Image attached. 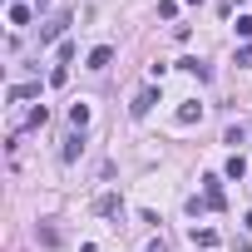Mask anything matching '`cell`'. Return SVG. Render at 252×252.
I'll use <instances>...</instances> for the list:
<instances>
[{"label": "cell", "mask_w": 252, "mask_h": 252, "mask_svg": "<svg viewBox=\"0 0 252 252\" xmlns=\"http://www.w3.org/2000/svg\"><path fill=\"white\" fill-rule=\"evenodd\" d=\"M64 79H69V64H55V69H50V84H55V89H60V84H64Z\"/></svg>", "instance_id": "e0dca14e"}, {"label": "cell", "mask_w": 252, "mask_h": 252, "mask_svg": "<svg viewBox=\"0 0 252 252\" xmlns=\"http://www.w3.org/2000/svg\"><path fill=\"white\" fill-rule=\"evenodd\" d=\"M154 104H158V89H139V94H134V104H129V114H134V119H144Z\"/></svg>", "instance_id": "277c9868"}, {"label": "cell", "mask_w": 252, "mask_h": 252, "mask_svg": "<svg viewBox=\"0 0 252 252\" xmlns=\"http://www.w3.org/2000/svg\"><path fill=\"white\" fill-rule=\"evenodd\" d=\"M109 60H114V50H109V45L89 50V69H109Z\"/></svg>", "instance_id": "ba28073f"}, {"label": "cell", "mask_w": 252, "mask_h": 252, "mask_svg": "<svg viewBox=\"0 0 252 252\" xmlns=\"http://www.w3.org/2000/svg\"><path fill=\"white\" fill-rule=\"evenodd\" d=\"M149 252H168V242H163V237H154V242H149Z\"/></svg>", "instance_id": "d6986e66"}, {"label": "cell", "mask_w": 252, "mask_h": 252, "mask_svg": "<svg viewBox=\"0 0 252 252\" xmlns=\"http://www.w3.org/2000/svg\"><path fill=\"white\" fill-rule=\"evenodd\" d=\"M242 227H247V232H252V213H247V218H242Z\"/></svg>", "instance_id": "ffe728a7"}, {"label": "cell", "mask_w": 252, "mask_h": 252, "mask_svg": "<svg viewBox=\"0 0 252 252\" xmlns=\"http://www.w3.org/2000/svg\"><path fill=\"white\" fill-rule=\"evenodd\" d=\"M69 20H74V15H69V10H60V15H55V20H50V25H45V30H40V45H50V40H60V35H64V25H69Z\"/></svg>", "instance_id": "3957f363"}, {"label": "cell", "mask_w": 252, "mask_h": 252, "mask_svg": "<svg viewBox=\"0 0 252 252\" xmlns=\"http://www.w3.org/2000/svg\"><path fill=\"white\" fill-rule=\"evenodd\" d=\"M94 213H99V218H124V198H119V193H99V198H94Z\"/></svg>", "instance_id": "7a4b0ae2"}, {"label": "cell", "mask_w": 252, "mask_h": 252, "mask_svg": "<svg viewBox=\"0 0 252 252\" xmlns=\"http://www.w3.org/2000/svg\"><path fill=\"white\" fill-rule=\"evenodd\" d=\"M237 64H252V45H242V50H237Z\"/></svg>", "instance_id": "ac0fdd59"}, {"label": "cell", "mask_w": 252, "mask_h": 252, "mask_svg": "<svg viewBox=\"0 0 252 252\" xmlns=\"http://www.w3.org/2000/svg\"><path fill=\"white\" fill-rule=\"evenodd\" d=\"M227 178H232V183H242V178H247V158H242V154H232V158H227Z\"/></svg>", "instance_id": "30bf717a"}, {"label": "cell", "mask_w": 252, "mask_h": 252, "mask_svg": "<svg viewBox=\"0 0 252 252\" xmlns=\"http://www.w3.org/2000/svg\"><path fill=\"white\" fill-rule=\"evenodd\" d=\"M198 119H203V104H183L178 109V124H198Z\"/></svg>", "instance_id": "7c38bea8"}, {"label": "cell", "mask_w": 252, "mask_h": 252, "mask_svg": "<svg viewBox=\"0 0 252 252\" xmlns=\"http://www.w3.org/2000/svg\"><path fill=\"white\" fill-rule=\"evenodd\" d=\"M203 183H208V188H203V203H208L213 213H222V208H227V193H222V178H213V173H208Z\"/></svg>", "instance_id": "6da1fadb"}, {"label": "cell", "mask_w": 252, "mask_h": 252, "mask_svg": "<svg viewBox=\"0 0 252 252\" xmlns=\"http://www.w3.org/2000/svg\"><path fill=\"white\" fill-rule=\"evenodd\" d=\"M232 5H242V0H232Z\"/></svg>", "instance_id": "7402d4cb"}, {"label": "cell", "mask_w": 252, "mask_h": 252, "mask_svg": "<svg viewBox=\"0 0 252 252\" xmlns=\"http://www.w3.org/2000/svg\"><path fill=\"white\" fill-rule=\"evenodd\" d=\"M45 119H50V109H45V104H35V109H25V114H20V129H40Z\"/></svg>", "instance_id": "5b68a950"}, {"label": "cell", "mask_w": 252, "mask_h": 252, "mask_svg": "<svg viewBox=\"0 0 252 252\" xmlns=\"http://www.w3.org/2000/svg\"><path fill=\"white\" fill-rule=\"evenodd\" d=\"M79 149H84V134H69V139H64V149H60V158H64V163H74V158H79Z\"/></svg>", "instance_id": "8992f818"}, {"label": "cell", "mask_w": 252, "mask_h": 252, "mask_svg": "<svg viewBox=\"0 0 252 252\" xmlns=\"http://www.w3.org/2000/svg\"><path fill=\"white\" fill-rule=\"evenodd\" d=\"M188 5H203V0H188Z\"/></svg>", "instance_id": "44dd1931"}, {"label": "cell", "mask_w": 252, "mask_h": 252, "mask_svg": "<svg viewBox=\"0 0 252 252\" xmlns=\"http://www.w3.org/2000/svg\"><path fill=\"white\" fill-rule=\"evenodd\" d=\"M69 124H74V134H84V124H89V104H69Z\"/></svg>", "instance_id": "52a82bcc"}, {"label": "cell", "mask_w": 252, "mask_h": 252, "mask_svg": "<svg viewBox=\"0 0 252 252\" xmlns=\"http://www.w3.org/2000/svg\"><path fill=\"white\" fill-rule=\"evenodd\" d=\"M40 242L55 247V242H60V227H55V222H40Z\"/></svg>", "instance_id": "5bb4252c"}, {"label": "cell", "mask_w": 252, "mask_h": 252, "mask_svg": "<svg viewBox=\"0 0 252 252\" xmlns=\"http://www.w3.org/2000/svg\"><path fill=\"white\" fill-rule=\"evenodd\" d=\"M242 139H247V129H242V124H232V129H227V139H222V144H232V149H237Z\"/></svg>", "instance_id": "2e32d148"}, {"label": "cell", "mask_w": 252, "mask_h": 252, "mask_svg": "<svg viewBox=\"0 0 252 252\" xmlns=\"http://www.w3.org/2000/svg\"><path fill=\"white\" fill-rule=\"evenodd\" d=\"M193 242H198V247H218V232H213V227H198Z\"/></svg>", "instance_id": "9a60e30c"}, {"label": "cell", "mask_w": 252, "mask_h": 252, "mask_svg": "<svg viewBox=\"0 0 252 252\" xmlns=\"http://www.w3.org/2000/svg\"><path fill=\"white\" fill-rule=\"evenodd\" d=\"M178 69H188V74H198V79H208V74H213L203 60H178Z\"/></svg>", "instance_id": "8fae6325"}, {"label": "cell", "mask_w": 252, "mask_h": 252, "mask_svg": "<svg viewBox=\"0 0 252 252\" xmlns=\"http://www.w3.org/2000/svg\"><path fill=\"white\" fill-rule=\"evenodd\" d=\"M5 99H10V104H20V99H40V84H15Z\"/></svg>", "instance_id": "9c48e42d"}, {"label": "cell", "mask_w": 252, "mask_h": 252, "mask_svg": "<svg viewBox=\"0 0 252 252\" xmlns=\"http://www.w3.org/2000/svg\"><path fill=\"white\" fill-rule=\"evenodd\" d=\"M10 25H30V5H20V0H15V5H10Z\"/></svg>", "instance_id": "4fadbf2b"}]
</instances>
